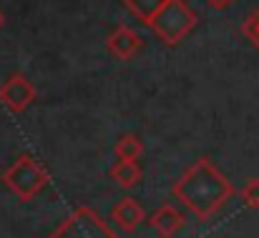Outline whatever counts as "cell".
I'll return each instance as SVG.
<instances>
[{"instance_id":"cell-1","label":"cell","mask_w":259,"mask_h":238,"mask_svg":"<svg viewBox=\"0 0 259 238\" xmlns=\"http://www.w3.org/2000/svg\"><path fill=\"white\" fill-rule=\"evenodd\" d=\"M234 183L211 163V158H196L171 186V196L196 221L214 218L234 196Z\"/></svg>"},{"instance_id":"cell-2","label":"cell","mask_w":259,"mask_h":238,"mask_svg":"<svg viewBox=\"0 0 259 238\" xmlns=\"http://www.w3.org/2000/svg\"><path fill=\"white\" fill-rule=\"evenodd\" d=\"M0 181L5 183V188L15 198H20L23 203H28V201H33L35 196H40L48 188L51 175H48V170L33 156L23 153V156H18L0 173Z\"/></svg>"},{"instance_id":"cell-3","label":"cell","mask_w":259,"mask_h":238,"mask_svg":"<svg viewBox=\"0 0 259 238\" xmlns=\"http://www.w3.org/2000/svg\"><path fill=\"white\" fill-rule=\"evenodd\" d=\"M196 23H199V18L186 0H166L146 25L154 30V35L164 45L174 48L196 28Z\"/></svg>"},{"instance_id":"cell-4","label":"cell","mask_w":259,"mask_h":238,"mask_svg":"<svg viewBox=\"0 0 259 238\" xmlns=\"http://www.w3.org/2000/svg\"><path fill=\"white\" fill-rule=\"evenodd\" d=\"M48 238H118V233L88 206L73 208Z\"/></svg>"},{"instance_id":"cell-5","label":"cell","mask_w":259,"mask_h":238,"mask_svg":"<svg viewBox=\"0 0 259 238\" xmlns=\"http://www.w3.org/2000/svg\"><path fill=\"white\" fill-rule=\"evenodd\" d=\"M0 100L10 113H23L35 100V88L23 73H10L0 85Z\"/></svg>"},{"instance_id":"cell-6","label":"cell","mask_w":259,"mask_h":238,"mask_svg":"<svg viewBox=\"0 0 259 238\" xmlns=\"http://www.w3.org/2000/svg\"><path fill=\"white\" fill-rule=\"evenodd\" d=\"M111 221L118 231L123 233H136V228L146 221V211L139 203V198L134 196H123L121 201H116L111 206Z\"/></svg>"},{"instance_id":"cell-7","label":"cell","mask_w":259,"mask_h":238,"mask_svg":"<svg viewBox=\"0 0 259 238\" xmlns=\"http://www.w3.org/2000/svg\"><path fill=\"white\" fill-rule=\"evenodd\" d=\"M106 45H108V50H111L118 61H131V58L144 48V40H141V35H139L131 25H116V28L108 33Z\"/></svg>"},{"instance_id":"cell-8","label":"cell","mask_w":259,"mask_h":238,"mask_svg":"<svg viewBox=\"0 0 259 238\" xmlns=\"http://www.w3.org/2000/svg\"><path fill=\"white\" fill-rule=\"evenodd\" d=\"M149 226L154 228V233L159 238H174L181 228H184V223H186V216L171 206V203H164V206H159L149 218Z\"/></svg>"},{"instance_id":"cell-9","label":"cell","mask_w":259,"mask_h":238,"mask_svg":"<svg viewBox=\"0 0 259 238\" xmlns=\"http://www.w3.org/2000/svg\"><path fill=\"white\" fill-rule=\"evenodd\" d=\"M141 175H144V170H141L139 160H116V163L108 168V178H111L116 186H121L123 191L136 188V186L141 183Z\"/></svg>"},{"instance_id":"cell-10","label":"cell","mask_w":259,"mask_h":238,"mask_svg":"<svg viewBox=\"0 0 259 238\" xmlns=\"http://www.w3.org/2000/svg\"><path fill=\"white\" fill-rule=\"evenodd\" d=\"M144 156V141L136 133H123L113 143V158L116 160H139Z\"/></svg>"},{"instance_id":"cell-11","label":"cell","mask_w":259,"mask_h":238,"mask_svg":"<svg viewBox=\"0 0 259 238\" xmlns=\"http://www.w3.org/2000/svg\"><path fill=\"white\" fill-rule=\"evenodd\" d=\"M164 3H166V0H123L126 10H128L134 18H139L141 23H149Z\"/></svg>"},{"instance_id":"cell-12","label":"cell","mask_w":259,"mask_h":238,"mask_svg":"<svg viewBox=\"0 0 259 238\" xmlns=\"http://www.w3.org/2000/svg\"><path fill=\"white\" fill-rule=\"evenodd\" d=\"M239 198L247 208L257 211L259 208V178H249L242 188H239Z\"/></svg>"},{"instance_id":"cell-13","label":"cell","mask_w":259,"mask_h":238,"mask_svg":"<svg viewBox=\"0 0 259 238\" xmlns=\"http://www.w3.org/2000/svg\"><path fill=\"white\" fill-rule=\"evenodd\" d=\"M242 33L249 38V43H252V45L259 50V8L252 13V15H249V18H247V20H244Z\"/></svg>"},{"instance_id":"cell-14","label":"cell","mask_w":259,"mask_h":238,"mask_svg":"<svg viewBox=\"0 0 259 238\" xmlns=\"http://www.w3.org/2000/svg\"><path fill=\"white\" fill-rule=\"evenodd\" d=\"M232 3H234V0H206V5L214 8V10H227Z\"/></svg>"},{"instance_id":"cell-15","label":"cell","mask_w":259,"mask_h":238,"mask_svg":"<svg viewBox=\"0 0 259 238\" xmlns=\"http://www.w3.org/2000/svg\"><path fill=\"white\" fill-rule=\"evenodd\" d=\"M3 23H5V15H3V10H0V28H3Z\"/></svg>"}]
</instances>
